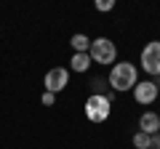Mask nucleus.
Returning a JSON list of instances; mask_svg holds the SVG:
<instances>
[{"label": "nucleus", "mask_w": 160, "mask_h": 149, "mask_svg": "<svg viewBox=\"0 0 160 149\" xmlns=\"http://www.w3.org/2000/svg\"><path fill=\"white\" fill-rule=\"evenodd\" d=\"M109 88L118 93H126V91H133V85L139 83V72L131 61H120V64H112L109 69V77H107Z\"/></svg>", "instance_id": "f257e3e1"}, {"label": "nucleus", "mask_w": 160, "mask_h": 149, "mask_svg": "<svg viewBox=\"0 0 160 149\" xmlns=\"http://www.w3.org/2000/svg\"><path fill=\"white\" fill-rule=\"evenodd\" d=\"M88 56H91L93 64H115V59H118V48H115V43L109 40V37H96V40H91V48H88Z\"/></svg>", "instance_id": "f03ea898"}, {"label": "nucleus", "mask_w": 160, "mask_h": 149, "mask_svg": "<svg viewBox=\"0 0 160 149\" xmlns=\"http://www.w3.org/2000/svg\"><path fill=\"white\" fill-rule=\"evenodd\" d=\"M109 112H112V99H109V96H99V93L88 96V101H86V117L91 123H104L109 117Z\"/></svg>", "instance_id": "7ed1b4c3"}, {"label": "nucleus", "mask_w": 160, "mask_h": 149, "mask_svg": "<svg viewBox=\"0 0 160 149\" xmlns=\"http://www.w3.org/2000/svg\"><path fill=\"white\" fill-rule=\"evenodd\" d=\"M142 69L152 77H160V40H152L142 48Z\"/></svg>", "instance_id": "20e7f679"}, {"label": "nucleus", "mask_w": 160, "mask_h": 149, "mask_svg": "<svg viewBox=\"0 0 160 149\" xmlns=\"http://www.w3.org/2000/svg\"><path fill=\"white\" fill-rule=\"evenodd\" d=\"M43 85H46L48 93H53V96H56L59 91H64V88L69 85V72H67L64 67H53V69H48V72H46V80H43Z\"/></svg>", "instance_id": "39448f33"}, {"label": "nucleus", "mask_w": 160, "mask_h": 149, "mask_svg": "<svg viewBox=\"0 0 160 149\" xmlns=\"http://www.w3.org/2000/svg\"><path fill=\"white\" fill-rule=\"evenodd\" d=\"M160 88L155 85V80H139L136 85H133V99H136V104H152L155 99H158Z\"/></svg>", "instance_id": "423d86ee"}, {"label": "nucleus", "mask_w": 160, "mask_h": 149, "mask_svg": "<svg viewBox=\"0 0 160 149\" xmlns=\"http://www.w3.org/2000/svg\"><path fill=\"white\" fill-rule=\"evenodd\" d=\"M139 131L147 133V136H158V131H160V115H155V112H144V115L139 117Z\"/></svg>", "instance_id": "0eeeda50"}, {"label": "nucleus", "mask_w": 160, "mask_h": 149, "mask_svg": "<svg viewBox=\"0 0 160 149\" xmlns=\"http://www.w3.org/2000/svg\"><path fill=\"white\" fill-rule=\"evenodd\" d=\"M69 64H72V69H75V72H88L93 61H91V56H88V53H75Z\"/></svg>", "instance_id": "6e6552de"}, {"label": "nucleus", "mask_w": 160, "mask_h": 149, "mask_svg": "<svg viewBox=\"0 0 160 149\" xmlns=\"http://www.w3.org/2000/svg\"><path fill=\"white\" fill-rule=\"evenodd\" d=\"M72 48H75V53H88V48H91V40H88L86 35H72Z\"/></svg>", "instance_id": "1a4fd4ad"}, {"label": "nucleus", "mask_w": 160, "mask_h": 149, "mask_svg": "<svg viewBox=\"0 0 160 149\" xmlns=\"http://www.w3.org/2000/svg\"><path fill=\"white\" fill-rule=\"evenodd\" d=\"M133 147H136V149H149V147H152V136H147V133L139 131L136 136H133Z\"/></svg>", "instance_id": "9d476101"}, {"label": "nucleus", "mask_w": 160, "mask_h": 149, "mask_svg": "<svg viewBox=\"0 0 160 149\" xmlns=\"http://www.w3.org/2000/svg\"><path fill=\"white\" fill-rule=\"evenodd\" d=\"M112 8H115V3H112V0H96V11H112Z\"/></svg>", "instance_id": "9b49d317"}, {"label": "nucleus", "mask_w": 160, "mask_h": 149, "mask_svg": "<svg viewBox=\"0 0 160 149\" xmlns=\"http://www.w3.org/2000/svg\"><path fill=\"white\" fill-rule=\"evenodd\" d=\"M53 101H56V96H53V93H48V91L43 93V104H46V107H51Z\"/></svg>", "instance_id": "f8f14e48"}, {"label": "nucleus", "mask_w": 160, "mask_h": 149, "mask_svg": "<svg viewBox=\"0 0 160 149\" xmlns=\"http://www.w3.org/2000/svg\"><path fill=\"white\" fill-rule=\"evenodd\" d=\"M149 149H160V136H152V147Z\"/></svg>", "instance_id": "ddd939ff"}]
</instances>
